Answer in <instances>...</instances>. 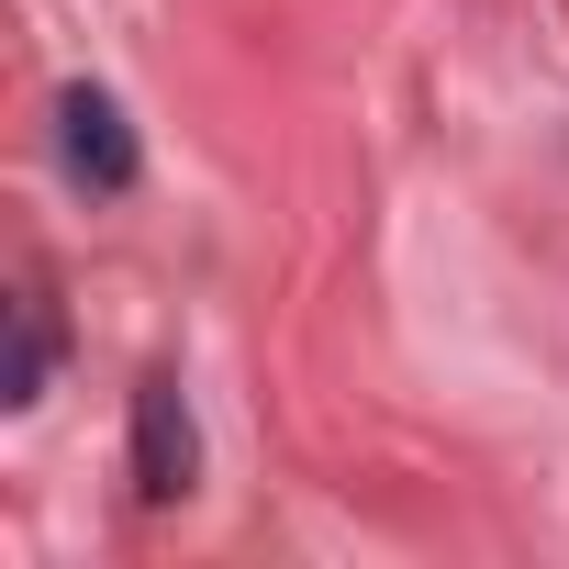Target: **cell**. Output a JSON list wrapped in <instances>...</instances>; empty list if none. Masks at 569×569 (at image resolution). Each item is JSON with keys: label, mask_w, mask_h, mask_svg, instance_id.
<instances>
[{"label": "cell", "mask_w": 569, "mask_h": 569, "mask_svg": "<svg viewBox=\"0 0 569 569\" xmlns=\"http://www.w3.org/2000/svg\"><path fill=\"white\" fill-rule=\"evenodd\" d=\"M46 347H57V336H46V302H23V313H12V369H0V402H34V391H46Z\"/></svg>", "instance_id": "3"}, {"label": "cell", "mask_w": 569, "mask_h": 569, "mask_svg": "<svg viewBox=\"0 0 569 569\" xmlns=\"http://www.w3.org/2000/svg\"><path fill=\"white\" fill-rule=\"evenodd\" d=\"M190 480H201L190 402H179V380H146V391H134V491H146V502H179Z\"/></svg>", "instance_id": "1"}, {"label": "cell", "mask_w": 569, "mask_h": 569, "mask_svg": "<svg viewBox=\"0 0 569 569\" xmlns=\"http://www.w3.org/2000/svg\"><path fill=\"white\" fill-rule=\"evenodd\" d=\"M57 146H68V168L90 190H134V123H123L112 90H68L57 101Z\"/></svg>", "instance_id": "2"}]
</instances>
